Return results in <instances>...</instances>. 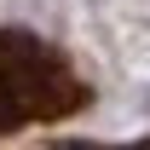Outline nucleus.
I'll return each mask as SVG.
<instances>
[{
    "mask_svg": "<svg viewBox=\"0 0 150 150\" xmlns=\"http://www.w3.org/2000/svg\"><path fill=\"white\" fill-rule=\"evenodd\" d=\"M87 104L93 87L64 46H52L35 29L0 23V139L75 121Z\"/></svg>",
    "mask_w": 150,
    "mask_h": 150,
    "instance_id": "1",
    "label": "nucleus"
},
{
    "mask_svg": "<svg viewBox=\"0 0 150 150\" xmlns=\"http://www.w3.org/2000/svg\"><path fill=\"white\" fill-rule=\"evenodd\" d=\"M144 110H150V93H144Z\"/></svg>",
    "mask_w": 150,
    "mask_h": 150,
    "instance_id": "3",
    "label": "nucleus"
},
{
    "mask_svg": "<svg viewBox=\"0 0 150 150\" xmlns=\"http://www.w3.org/2000/svg\"><path fill=\"white\" fill-rule=\"evenodd\" d=\"M52 150H150V133H144V139H127V144H93V139H64V144H52Z\"/></svg>",
    "mask_w": 150,
    "mask_h": 150,
    "instance_id": "2",
    "label": "nucleus"
}]
</instances>
